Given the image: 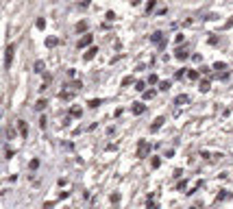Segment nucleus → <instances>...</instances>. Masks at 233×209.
<instances>
[{
	"instance_id": "nucleus-7",
	"label": "nucleus",
	"mask_w": 233,
	"mask_h": 209,
	"mask_svg": "<svg viewBox=\"0 0 233 209\" xmlns=\"http://www.w3.org/2000/svg\"><path fill=\"white\" fill-rule=\"evenodd\" d=\"M94 52H96V48H92V50L87 52V55H85V59H92V57H94Z\"/></svg>"
},
{
	"instance_id": "nucleus-6",
	"label": "nucleus",
	"mask_w": 233,
	"mask_h": 209,
	"mask_svg": "<svg viewBox=\"0 0 233 209\" xmlns=\"http://www.w3.org/2000/svg\"><path fill=\"white\" fill-rule=\"evenodd\" d=\"M200 90H203V92L209 90V83H207V81H203V83H200Z\"/></svg>"
},
{
	"instance_id": "nucleus-2",
	"label": "nucleus",
	"mask_w": 233,
	"mask_h": 209,
	"mask_svg": "<svg viewBox=\"0 0 233 209\" xmlns=\"http://www.w3.org/2000/svg\"><path fill=\"white\" fill-rule=\"evenodd\" d=\"M161 122H164V118H157V120H155V124L150 126V131H157L159 126H161Z\"/></svg>"
},
{
	"instance_id": "nucleus-3",
	"label": "nucleus",
	"mask_w": 233,
	"mask_h": 209,
	"mask_svg": "<svg viewBox=\"0 0 233 209\" xmlns=\"http://www.w3.org/2000/svg\"><path fill=\"white\" fill-rule=\"evenodd\" d=\"M89 41H92V35H85L83 39L79 41V46H85V44H89Z\"/></svg>"
},
{
	"instance_id": "nucleus-5",
	"label": "nucleus",
	"mask_w": 233,
	"mask_h": 209,
	"mask_svg": "<svg viewBox=\"0 0 233 209\" xmlns=\"http://www.w3.org/2000/svg\"><path fill=\"white\" fill-rule=\"evenodd\" d=\"M183 102H187V96H179V98H177V105H183Z\"/></svg>"
},
{
	"instance_id": "nucleus-4",
	"label": "nucleus",
	"mask_w": 233,
	"mask_h": 209,
	"mask_svg": "<svg viewBox=\"0 0 233 209\" xmlns=\"http://www.w3.org/2000/svg\"><path fill=\"white\" fill-rule=\"evenodd\" d=\"M177 59H187V52L185 50H177Z\"/></svg>"
},
{
	"instance_id": "nucleus-8",
	"label": "nucleus",
	"mask_w": 233,
	"mask_h": 209,
	"mask_svg": "<svg viewBox=\"0 0 233 209\" xmlns=\"http://www.w3.org/2000/svg\"><path fill=\"white\" fill-rule=\"evenodd\" d=\"M41 68H44V63H41V61H37V63H35V70H37V72H41Z\"/></svg>"
},
{
	"instance_id": "nucleus-1",
	"label": "nucleus",
	"mask_w": 233,
	"mask_h": 209,
	"mask_svg": "<svg viewBox=\"0 0 233 209\" xmlns=\"http://www.w3.org/2000/svg\"><path fill=\"white\" fill-rule=\"evenodd\" d=\"M13 50H15V44H11L9 48H7V57H5V65H7V68H9L11 61H13Z\"/></svg>"
}]
</instances>
